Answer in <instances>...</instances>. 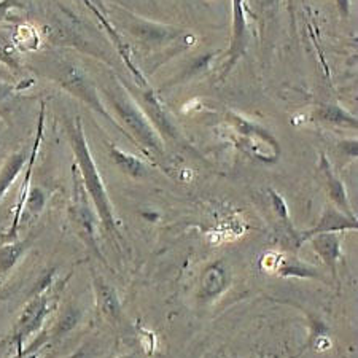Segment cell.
I'll list each match as a JSON object with an SVG mask.
<instances>
[{
  "label": "cell",
  "instance_id": "obj_20",
  "mask_svg": "<svg viewBox=\"0 0 358 358\" xmlns=\"http://www.w3.org/2000/svg\"><path fill=\"white\" fill-rule=\"evenodd\" d=\"M45 204H46V196L42 192V188L38 187L29 188V193L26 196V202H24V209L27 212H31L32 215H38V213L43 210Z\"/></svg>",
  "mask_w": 358,
  "mask_h": 358
},
{
  "label": "cell",
  "instance_id": "obj_11",
  "mask_svg": "<svg viewBox=\"0 0 358 358\" xmlns=\"http://www.w3.org/2000/svg\"><path fill=\"white\" fill-rule=\"evenodd\" d=\"M231 284L229 268L223 262H217L210 264L201 277V299L212 301L228 290Z\"/></svg>",
  "mask_w": 358,
  "mask_h": 358
},
{
  "label": "cell",
  "instance_id": "obj_10",
  "mask_svg": "<svg viewBox=\"0 0 358 358\" xmlns=\"http://www.w3.org/2000/svg\"><path fill=\"white\" fill-rule=\"evenodd\" d=\"M317 255L320 257L333 277L338 275V264L343 259V233H322L309 239Z\"/></svg>",
  "mask_w": 358,
  "mask_h": 358
},
{
  "label": "cell",
  "instance_id": "obj_5",
  "mask_svg": "<svg viewBox=\"0 0 358 358\" xmlns=\"http://www.w3.org/2000/svg\"><path fill=\"white\" fill-rule=\"evenodd\" d=\"M71 217L75 223L78 234L85 239L92 250L99 253L96 239V215L88 204V193L85 192L83 183L78 178H75L73 188V206L71 207Z\"/></svg>",
  "mask_w": 358,
  "mask_h": 358
},
{
  "label": "cell",
  "instance_id": "obj_24",
  "mask_svg": "<svg viewBox=\"0 0 358 358\" xmlns=\"http://www.w3.org/2000/svg\"><path fill=\"white\" fill-rule=\"evenodd\" d=\"M341 148H344V152H348L350 157L357 158V141H345L341 143Z\"/></svg>",
  "mask_w": 358,
  "mask_h": 358
},
{
  "label": "cell",
  "instance_id": "obj_12",
  "mask_svg": "<svg viewBox=\"0 0 358 358\" xmlns=\"http://www.w3.org/2000/svg\"><path fill=\"white\" fill-rule=\"evenodd\" d=\"M320 171H322L323 177H325L328 196H330L333 206L336 207V209H339L341 212H344L345 215L355 217L354 210H352L349 196H348V189H345L343 180H341V178L334 174L330 161H328L325 155H322L320 157Z\"/></svg>",
  "mask_w": 358,
  "mask_h": 358
},
{
  "label": "cell",
  "instance_id": "obj_3",
  "mask_svg": "<svg viewBox=\"0 0 358 358\" xmlns=\"http://www.w3.org/2000/svg\"><path fill=\"white\" fill-rule=\"evenodd\" d=\"M228 136L233 143L253 159L273 164L280 158V145L268 129L253 121L229 112L227 115Z\"/></svg>",
  "mask_w": 358,
  "mask_h": 358
},
{
  "label": "cell",
  "instance_id": "obj_8",
  "mask_svg": "<svg viewBox=\"0 0 358 358\" xmlns=\"http://www.w3.org/2000/svg\"><path fill=\"white\" fill-rule=\"evenodd\" d=\"M43 121H45V106L42 103V108H40V115H38L36 142H34L32 150H31V155H29L27 167H26V177H24V182H22V187H21V192H20V198H18V202H16V207H15L13 222H11V227H10L8 233H7V239H10V241L16 238V233H18L22 212H24V202H26V196L29 193V183H31L32 169H34V164H36L37 153H38L40 143H42V137H43Z\"/></svg>",
  "mask_w": 358,
  "mask_h": 358
},
{
  "label": "cell",
  "instance_id": "obj_1",
  "mask_svg": "<svg viewBox=\"0 0 358 358\" xmlns=\"http://www.w3.org/2000/svg\"><path fill=\"white\" fill-rule=\"evenodd\" d=\"M67 134L69 141H71L73 157L77 159L80 180L83 183L85 192L88 193L91 198L96 215L103 224V228H106L108 233L115 234L117 233V218H115L113 206L110 202V198H108V193L99 171H97L94 159H92L82 120L77 117L73 121H71V123H67Z\"/></svg>",
  "mask_w": 358,
  "mask_h": 358
},
{
  "label": "cell",
  "instance_id": "obj_2",
  "mask_svg": "<svg viewBox=\"0 0 358 358\" xmlns=\"http://www.w3.org/2000/svg\"><path fill=\"white\" fill-rule=\"evenodd\" d=\"M107 99L110 102L113 113L117 115L120 123L124 126L126 136L132 138L137 145L152 153H163L164 143L159 132L141 110L137 102L120 83H113L107 91Z\"/></svg>",
  "mask_w": 358,
  "mask_h": 358
},
{
  "label": "cell",
  "instance_id": "obj_15",
  "mask_svg": "<svg viewBox=\"0 0 358 358\" xmlns=\"http://www.w3.org/2000/svg\"><path fill=\"white\" fill-rule=\"evenodd\" d=\"M26 164L27 158L26 153L22 152H15L13 155H10L7 161H5L2 169H0V201H2L5 193L8 192V188L13 185L16 178H18Z\"/></svg>",
  "mask_w": 358,
  "mask_h": 358
},
{
  "label": "cell",
  "instance_id": "obj_19",
  "mask_svg": "<svg viewBox=\"0 0 358 358\" xmlns=\"http://www.w3.org/2000/svg\"><path fill=\"white\" fill-rule=\"evenodd\" d=\"M277 273L284 277H303V279H308V277H317V273L306 264H301L298 259H282L280 266L275 268Z\"/></svg>",
  "mask_w": 358,
  "mask_h": 358
},
{
  "label": "cell",
  "instance_id": "obj_16",
  "mask_svg": "<svg viewBox=\"0 0 358 358\" xmlns=\"http://www.w3.org/2000/svg\"><path fill=\"white\" fill-rule=\"evenodd\" d=\"M29 245H31V239L15 241L0 247V279L18 264L21 257L27 252Z\"/></svg>",
  "mask_w": 358,
  "mask_h": 358
},
{
  "label": "cell",
  "instance_id": "obj_25",
  "mask_svg": "<svg viewBox=\"0 0 358 358\" xmlns=\"http://www.w3.org/2000/svg\"><path fill=\"white\" fill-rule=\"evenodd\" d=\"M13 91H15V86H13V85L0 82V101L7 99V97H8Z\"/></svg>",
  "mask_w": 358,
  "mask_h": 358
},
{
  "label": "cell",
  "instance_id": "obj_23",
  "mask_svg": "<svg viewBox=\"0 0 358 358\" xmlns=\"http://www.w3.org/2000/svg\"><path fill=\"white\" fill-rule=\"evenodd\" d=\"M20 0H0V22L8 18V13L13 8H20Z\"/></svg>",
  "mask_w": 358,
  "mask_h": 358
},
{
  "label": "cell",
  "instance_id": "obj_17",
  "mask_svg": "<svg viewBox=\"0 0 358 358\" xmlns=\"http://www.w3.org/2000/svg\"><path fill=\"white\" fill-rule=\"evenodd\" d=\"M110 157L113 159V163L117 164L121 172H124L126 176H129L132 178H141L145 176V164H143L142 159L134 157V155L123 152V150L115 145H110Z\"/></svg>",
  "mask_w": 358,
  "mask_h": 358
},
{
  "label": "cell",
  "instance_id": "obj_27",
  "mask_svg": "<svg viewBox=\"0 0 358 358\" xmlns=\"http://www.w3.org/2000/svg\"><path fill=\"white\" fill-rule=\"evenodd\" d=\"M91 2H94V3H96V7H101V8L103 10V3H102V0H91Z\"/></svg>",
  "mask_w": 358,
  "mask_h": 358
},
{
  "label": "cell",
  "instance_id": "obj_18",
  "mask_svg": "<svg viewBox=\"0 0 358 358\" xmlns=\"http://www.w3.org/2000/svg\"><path fill=\"white\" fill-rule=\"evenodd\" d=\"M97 301H99V308L102 313L112 317V319H117L120 315V303L117 298V293L112 287H108L103 282H97Z\"/></svg>",
  "mask_w": 358,
  "mask_h": 358
},
{
  "label": "cell",
  "instance_id": "obj_26",
  "mask_svg": "<svg viewBox=\"0 0 358 358\" xmlns=\"http://www.w3.org/2000/svg\"><path fill=\"white\" fill-rule=\"evenodd\" d=\"M338 3V10L339 13L343 16H349V11H350V0H336Z\"/></svg>",
  "mask_w": 358,
  "mask_h": 358
},
{
  "label": "cell",
  "instance_id": "obj_13",
  "mask_svg": "<svg viewBox=\"0 0 358 358\" xmlns=\"http://www.w3.org/2000/svg\"><path fill=\"white\" fill-rule=\"evenodd\" d=\"M131 32L134 36L142 40L145 43H167L171 40L178 37L180 31L171 26H161L157 22H148V21H138L134 22V26L131 27Z\"/></svg>",
  "mask_w": 358,
  "mask_h": 358
},
{
  "label": "cell",
  "instance_id": "obj_22",
  "mask_svg": "<svg viewBox=\"0 0 358 358\" xmlns=\"http://www.w3.org/2000/svg\"><path fill=\"white\" fill-rule=\"evenodd\" d=\"M269 194H271V201H273V206H274V210L277 212V215L288 223V209L284 198H282L277 192H274V189H269Z\"/></svg>",
  "mask_w": 358,
  "mask_h": 358
},
{
  "label": "cell",
  "instance_id": "obj_21",
  "mask_svg": "<svg viewBox=\"0 0 358 358\" xmlns=\"http://www.w3.org/2000/svg\"><path fill=\"white\" fill-rule=\"evenodd\" d=\"M78 322V313H75V310H67L64 314V317H61V320L57 322L56 328L53 330L55 336H62V334L67 333L69 330H72V328L77 325Z\"/></svg>",
  "mask_w": 358,
  "mask_h": 358
},
{
  "label": "cell",
  "instance_id": "obj_4",
  "mask_svg": "<svg viewBox=\"0 0 358 358\" xmlns=\"http://www.w3.org/2000/svg\"><path fill=\"white\" fill-rule=\"evenodd\" d=\"M51 77L61 85V88H64L66 91L71 92L72 96L78 97L80 101L85 102L88 107H91L96 113L102 115L103 118L113 123L115 128L120 129L123 134H126L124 129L121 128L112 115L107 112V108L102 106L94 83L91 82V78L86 75V72L82 71L78 66H73L71 62H57V64L53 67V73H51Z\"/></svg>",
  "mask_w": 358,
  "mask_h": 358
},
{
  "label": "cell",
  "instance_id": "obj_6",
  "mask_svg": "<svg viewBox=\"0 0 358 358\" xmlns=\"http://www.w3.org/2000/svg\"><path fill=\"white\" fill-rule=\"evenodd\" d=\"M50 313V301L48 298L43 296V294H38V296L32 298L31 301L26 304L24 310L20 315L18 322H16L13 336L15 343L18 345V354L22 352V344H24V339L31 336L32 333H36L42 323L45 322L46 315Z\"/></svg>",
  "mask_w": 358,
  "mask_h": 358
},
{
  "label": "cell",
  "instance_id": "obj_14",
  "mask_svg": "<svg viewBox=\"0 0 358 358\" xmlns=\"http://www.w3.org/2000/svg\"><path fill=\"white\" fill-rule=\"evenodd\" d=\"M314 118L320 123L333 124V126H344V128L357 129L358 120L350 112L345 110L338 103H323L317 107L314 112Z\"/></svg>",
  "mask_w": 358,
  "mask_h": 358
},
{
  "label": "cell",
  "instance_id": "obj_9",
  "mask_svg": "<svg viewBox=\"0 0 358 358\" xmlns=\"http://www.w3.org/2000/svg\"><path fill=\"white\" fill-rule=\"evenodd\" d=\"M357 228H358L357 217L345 215L344 212H341L334 206H330V207H327L325 212L322 213L319 223H317L314 228H310L309 231L303 233L301 238H299V244L304 241H309L315 234L344 233V231H350V229H357Z\"/></svg>",
  "mask_w": 358,
  "mask_h": 358
},
{
  "label": "cell",
  "instance_id": "obj_7",
  "mask_svg": "<svg viewBox=\"0 0 358 358\" xmlns=\"http://www.w3.org/2000/svg\"><path fill=\"white\" fill-rule=\"evenodd\" d=\"M247 18L244 0H233V27H231V42L228 50V61L223 69V75H228L239 57L244 55L247 46Z\"/></svg>",
  "mask_w": 358,
  "mask_h": 358
}]
</instances>
